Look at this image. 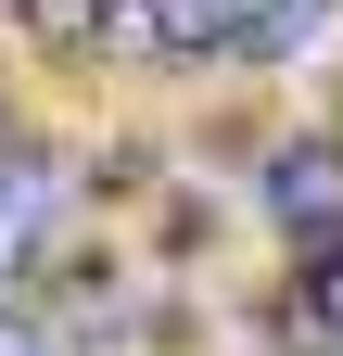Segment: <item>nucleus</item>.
Returning <instances> with one entry per match:
<instances>
[{
	"label": "nucleus",
	"instance_id": "5",
	"mask_svg": "<svg viewBox=\"0 0 343 356\" xmlns=\"http://www.w3.org/2000/svg\"><path fill=\"white\" fill-rule=\"evenodd\" d=\"M306 254H318V267H306V305L343 331V229H331V242H306Z\"/></svg>",
	"mask_w": 343,
	"mask_h": 356
},
{
	"label": "nucleus",
	"instance_id": "2",
	"mask_svg": "<svg viewBox=\"0 0 343 356\" xmlns=\"http://www.w3.org/2000/svg\"><path fill=\"white\" fill-rule=\"evenodd\" d=\"M242 13H254V0H127L115 26H127V38H153V51H178V64H191V51H229V38H242Z\"/></svg>",
	"mask_w": 343,
	"mask_h": 356
},
{
	"label": "nucleus",
	"instance_id": "6",
	"mask_svg": "<svg viewBox=\"0 0 343 356\" xmlns=\"http://www.w3.org/2000/svg\"><path fill=\"white\" fill-rule=\"evenodd\" d=\"M0 356H38V331H26V318H13V305H0Z\"/></svg>",
	"mask_w": 343,
	"mask_h": 356
},
{
	"label": "nucleus",
	"instance_id": "1",
	"mask_svg": "<svg viewBox=\"0 0 343 356\" xmlns=\"http://www.w3.org/2000/svg\"><path fill=\"white\" fill-rule=\"evenodd\" d=\"M267 216H280L292 242H331V229H343V153H331V140H292V153L267 165Z\"/></svg>",
	"mask_w": 343,
	"mask_h": 356
},
{
	"label": "nucleus",
	"instance_id": "4",
	"mask_svg": "<svg viewBox=\"0 0 343 356\" xmlns=\"http://www.w3.org/2000/svg\"><path fill=\"white\" fill-rule=\"evenodd\" d=\"M38 216H51V178H38V165H0V280L26 267V242H38Z\"/></svg>",
	"mask_w": 343,
	"mask_h": 356
},
{
	"label": "nucleus",
	"instance_id": "3",
	"mask_svg": "<svg viewBox=\"0 0 343 356\" xmlns=\"http://www.w3.org/2000/svg\"><path fill=\"white\" fill-rule=\"evenodd\" d=\"M127 0H26V26H38V51H102Z\"/></svg>",
	"mask_w": 343,
	"mask_h": 356
},
{
	"label": "nucleus",
	"instance_id": "7",
	"mask_svg": "<svg viewBox=\"0 0 343 356\" xmlns=\"http://www.w3.org/2000/svg\"><path fill=\"white\" fill-rule=\"evenodd\" d=\"M0 140H13V102H0Z\"/></svg>",
	"mask_w": 343,
	"mask_h": 356
}]
</instances>
